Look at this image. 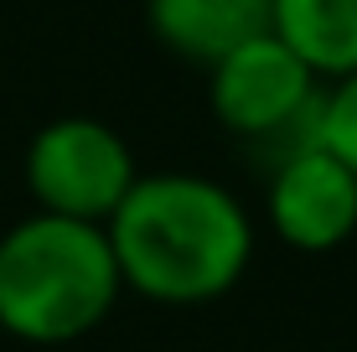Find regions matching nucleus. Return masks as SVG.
<instances>
[{
    "label": "nucleus",
    "mask_w": 357,
    "mask_h": 352,
    "mask_svg": "<svg viewBox=\"0 0 357 352\" xmlns=\"http://www.w3.org/2000/svg\"><path fill=\"white\" fill-rule=\"evenodd\" d=\"M125 290L161 306H202L249 275L254 217L213 176L155 171L104 223Z\"/></svg>",
    "instance_id": "obj_1"
},
{
    "label": "nucleus",
    "mask_w": 357,
    "mask_h": 352,
    "mask_svg": "<svg viewBox=\"0 0 357 352\" xmlns=\"http://www.w3.org/2000/svg\"><path fill=\"white\" fill-rule=\"evenodd\" d=\"M119 280L98 223L31 213L0 234V332L31 347H63L114 316Z\"/></svg>",
    "instance_id": "obj_2"
},
{
    "label": "nucleus",
    "mask_w": 357,
    "mask_h": 352,
    "mask_svg": "<svg viewBox=\"0 0 357 352\" xmlns=\"http://www.w3.org/2000/svg\"><path fill=\"white\" fill-rule=\"evenodd\" d=\"M321 145L357 176V72L326 78V89H321Z\"/></svg>",
    "instance_id": "obj_8"
},
{
    "label": "nucleus",
    "mask_w": 357,
    "mask_h": 352,
    "mask_svg": "<svg viewBox=\"0 0 357 352\" xmlns=\"http://www.w3.org/2000/svg\"><path fill=\"white\" fill-rule=\"evenodd\" d=\"M264 217L280 244L301 254H331L357 234V176L326 145L264 171Z\"/></svg>",
    "instance_id": "obj_5"
},
{
    "label": "nucleus",
    "mask_w": 357,
    "mask_h": 352,
    "mask_svg": "<svg viewBox=\"0 0 357 352\" xmlns=\"http://www.w3.org/2000/svg\"><path fill=\"white\" fill-rule=\"evenodd\" d=\"M21 176H26L36 213L78 217V223H98V228L114 217V208L140 181L130 140L93 114L47 119L26 140Z\"/></svg>",
    "instance_id": "obj_4"
},
{
    "label": "nucleus",
    "mask_w": 357,
    "mask_h": 352,
    "mask_svg": "<svg viewBox=\"0 0 357 352\" xmlns=\"http://www.w3.org/2000/svg\"><path fill=\"white\" fill-rule=\"evenodd\" d=\"M275 36L290 42L316 78L357 72V0H269Z\"/></svg>",
    "instance_id": "obj_7"
},
{
    "label": "nucleus",
    "mask_w": 357,
    "mask_h": 352,
    "mask_svg": "<svg viewBox=\"0 0 357 352\" xmlns=\"http://www.w3.org/2000/svg\"><path fill=\"white\" fill-rule=\"evenodd\" d=\"M321 89L326 78H316V68L275 31L207 68L213 119L259 155L264 171L321 145Z\"/></svg>",
    "instance_id": "obj_3"
},
{
    "label": "nucleus",
    "mask_w": 357,
    "mask_h": 352,
    "mask_svg": "<svg viewBox=\"0 0 357 352\" xmlns=\"http://www.w3.org/2000/svg\"><path fill=\"white\" fill-rule=\"evenodd\" d=\"M145 26L181 63L213 68L243 42L275 31V6L269 0H145Z\"/></svg>",
    "instance_id": "obj_6"
}]
</instances>
